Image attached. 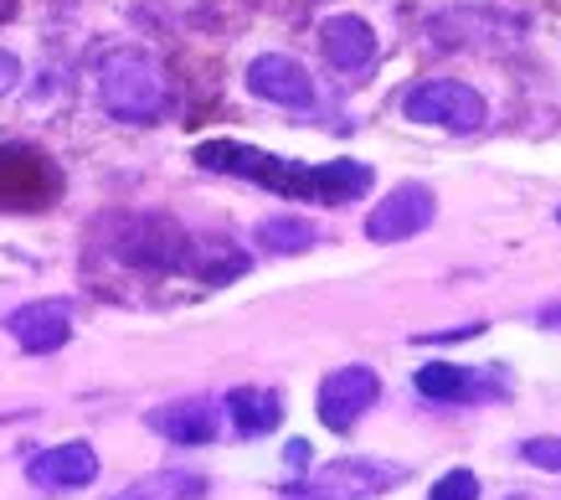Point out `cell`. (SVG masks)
<instances>
[{"label": "cell", "mask_w": 561, "mask_h": 500, "mask_svg": "<svg viewBox=\"0 0 561 500\" xmlns=\"http://www.w3.org/2000/svg\"><path fill=\"white\" fill-rule=\"evenodd\" d=\"M320 480L330 496H381L387 485L402 480V469L376 465V459H335V465H324Z\"/></svg>", "instance_id": "11"}, {"label": "cell", "mask_w": 561, "mask_h": 500, "mask_svg": "<svg viewBox=\"0 0 561 500\" xmlns=\"http://www.w3.org/2000/svg\"><path fill=\"white\" fill-rule=\"evenodd\" d=\"M257 242L273 248V253H299V248L314 242V227H309L305 217H273V223L257 227Z\"/></svg>", "instance_id": "17"}, {"label": "cell", "mask_w": 561, "mask_h": 500, "mask_svg": "<svg viewBox=\"0 0 561 500\" xmlns=\"http://www.w3.org/2000/svg\"><path fill=\"white\" fill-rule=\"evenodd\" d=\"M427 500H479L474 469H448V475L433 485V496H427Z\"/></svg>", "instance_id": "18"}, {"label": "cell", "mask_w": 561, "mask_h": 500, "mask_svg": "<svg viewBox=\"0 0 561 500\" xmlns=\"http://www.w3.org/2000/svg\"><path fill=\"white\" fill-rule=\"evenodd\" d=\"M417 393L433 397V402H454V397L469 393V372L454 362H433V366H417Z\"/></svg>", "instance_id": "16"}, {"label": "cell", "mask_w": 561, "mask_h": 500, "mask_svg": "<svg viewBox=\"0 0 561 500\" xmlns=\"http://www.w3.org/2000/svg\"><path fill=\"white\" fill-rule=\"evenodd\" d=\"M206 171H227V175H248L257 186H273L284 196H309V202H356L360 191L371 186V166L360 160H330V166H294V160L263 156V150H248V145H232V139H211L196 150Z\"/></svg>", "instance_id": "1"}, {"label": "cell", "mask_w": 561, "mask_h": 500, "mask_svg": "<svg viewBox=\"0 0 561 500\" xmlns=\"http://www.w3.org/2000/svg\"><path fill=\"white\" fill-rule=\"evenodd\" d=\"M99 99L114 120L129 124H150L171 109V78L139 47H119L99 63Z\"/></svg>", "instance_id": "2"}, {"label": "cell", "mask_w": 561, "mask_h": 500, "mask_svg": "<svg viewBox=\"0 0 561 500\" xmlns=\"http://www.w3.org/2000/svg\"><path fill=\"white\" fill-rule=\"evenodd\" d=\"M150 429L175 439V444H211L217 439V408L211 402H171V408H154Z\"/></svg>", "instance_id": "12"}, {"label": "cell", "mask_w": 561, "mask_h": 500, "mask_svg": "<svg viewBox=\"0 0 561 500\" xmlns=\"http://www.w3.org/2000/svg\"><path fill=\"white\" fill-rule=\"evenodd\" d=\"M26 480L47 485V490H78V485H93L99 480V454H93L88 444L42 448L32 465H26Z\"/></svg>", "instance_id": "8"}, {"label": "cell", "mask_w": 561, "mask_h": 500, "mask_svg": "<svg viewBox=\"0 0 561 500\" xmlns=\"http://www.w3.org/2000/svg\"><path fill=\"white\" fill-rule=\"evenodd\" d=\"M227 413L238 423V433L257 439V433H273L284 423V408H278V397L263 393V387H238V393L227 397Z\"/></svg>", "instance_id": "14"}, {"label": "cell", "mask_w": 561, "mask_h": 500, "mask_svg": "<svg viewBox=\"0 0 561 500\" xmlns=\"http://www.w3.org/2000/svg\"><path fill=\"white\" fill-rule=\"evenodd\" d=\"M320 47L330 57V68L360 72L376 57V32L360 16H330L320 26Z\"/></svg>", "instance_id": "10"}, {"label": "cell", "mask_w": 561, "mask_h": 500, "mask_svg": "<svg viewBox=\"0 0 561 500\" xmlns=\"http://www.w3.org/2000/svg\"><path fill=\"white\" fill-rule=\"evenodd\" d=\"M202 475H181V469H160V475H145V480H135L129 490H119V496L108 500H202Z\"/></svg>", "instance_id": "15"}, {"label": "cell", "mask_w": 561, "mask_h": 500, "mask_svg": "<svg viewBox=\"0 0 561 500\" xmlns=\"http://www.w3.org/2000/svg\"><path fill=\"white\" fill-rule=\"evenodd\" d=\"M11 336L21 341V351L47 356L57 345H68L72 315H68V305H57V299H36V305H21V310L11 315Z\"/></svg>", "instance_id": "9"}, {"label": "cell", "mask_w": 561, "mask_h": 500, "mask_svg": "<svg viewBox=\"0 0 561 500\" xmlns=\"http://www.w3.org/2000/svg\"><path fill=\"white\" fill-rule=\"evenodd\" d=\"M16 83H21V63L11 53H0V99H5Z\"/></svg>", "instance_id": "20"}, {"label": "cell", "mask_w": 561, "mask_h": 500, "mask_svg": "<svg viewBox=\"0 0 561 500\" xmlns=\"http://www.w3.org/2000/svg\"><path fill=\"white\" fill-rule=\"evenodd\" d=\"M433 191L417 186V181H402L397 191H387V202H376V212L366 217V238L371 242H402L417 238L427 223H433Z\"/></svg>", "instance_id": "6"}, {"label": "cell", "mask_w": 561, "mask_h": 500, "mask_svg": "<svg viewBox=\"0 0 561 500\" xmlns=\"http://www.w3.org/2000/svg\"><path fill=\"white\" fill-rule=\"evenodd\" d=\"M402 109H408V120L438 124V129H459V135H469V129L484 124V99H479L469 83H454V78L417 83L408 99H402Z\"/></svg>", "instance_id": "4"}, {"label": "cell", "mask_w": 561, "mask_h": 500, "mask_svg": "<svg viewBox=\"0 0 561 500\" xmlns=\"http://www.w3.org/2000/svg\"><path fill=\"white\" fill-rule=\"evenodd\" d=\"M103 232H108V248L124 263H139V269H196L191 263V238L171 217H108Z\"/></svg>", "instance_id": "3"}, {"label": "cell", "mask_w": 561, "mask_h": 500, "mask_svg": "<svg viewBox=\"0 0 561 500\" xmlns=\"http://www.w3.org/2000/svg\"><path fill=\"white\" fill-rule=\"evenodd\" d=\"M248 88H253L257 99H268V104H284V109H309L314 104V83H309V72L284 53H263L253 57V68H248Z\"/></svg>", "instance_id": "7"}, {"label": "cell", "mask_w": 561, "mask_h": 500, "mask_svg": "<svg viewBox=\"0 0 561 500\" xmlns=\"http://www.w3.org/2000/svg\"><path fill=\"white\" fill-rule=\"evenodd\" d=\"M284 459H289L294 469H305V465H309V444H305V439H294V444H289V454H284Z\"/></svg>", "instance_id": "21"}, {"label": "cell", "mask_w": 561, "mask_h": 500, "mask_svg": "<svg viewBox=\"0 0 561 500\" xmlns=\"http://www.w3.org/2000/svg\"><path fill=\"white\" fill-rule=\"evenodd\" d=\"M376 397H381V377L371 366H341V372H330L320 382V423L335 433L356 429L360 413L371 408Z\"/></svg>", "instance_id": "5"}, {"label": "cell", "mask_w": 561, "mask_h": 500, "mask_svg": "<svg viewBox=\"0 0 561 500\" xmlns=\"http://www.w3.org/2000/svg\"><path fill=\"white\" fill-rule=\"evenodd\" d=\"M520 454L536 469H561V439H530V444H520Z\"/></svg>", "instance_id": "19"}, {"label": "cell", "mask_w": 561, "mask_h": 500, "mask_svg": "<svg viewBox=\"0 0 561 500\" xmlns=\"http://www.w3.org/2000/svg\"><path fill=\"white\" fill-rule=\"evenodd\" d=\"M284 500H341V496H330V490H284Z\"/></svg>", "instance_id": "22"}, {"label": "cell", "mask_w": 561, "mask_h": 500, "mask_svg": "<svg viewBox=\"0 0 561 500\" xmlns=\"http://www.w3.org/2000/svg\"><path fill=\"white\" fill-rule=\"evenodd\" d=\"M0 196L11 207H36L47 196V166L26 150H0Z\"/></svg>", "instance_id": "13"}]
</instances>
